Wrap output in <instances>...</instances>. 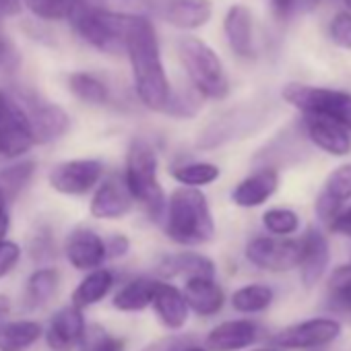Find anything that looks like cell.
<instances>
[{
	"instance_id": "37",
	"label": "cell",
	"mask_w": 351,
	"mask_h": 351,
	"mask_svg": "<svg viewBox=\"0 0 351 351\" xmlns=\"http://www.w3.org/2000/svg\"><path fill=\"white\" fill-rule=\"evenodd\" d=\"M27 11L44 21H60L69 19L75 0H23Z\"/></svg>"
},
{
	"instance_id": "48",
	"label": "cell",
	"mask_w": 351,
	"mask_h": 351,
	"mask_svg": "<svg viewBox=\"0 0 351 351\" xmlns=\"http://www.w3.org/2000/svg\"><path fill=\"white\" fill-rule=\"evenodd\" d=\"M271 3H273L275 11H277L279 15H287V13L291 11V7H293L295 0H271Z\"/></svg>"
},
{
	"instance_id": "32",
	"label": "cell",
	"mask_w": 351,
	"mask_h": 351,
	"mask_svg": "<svg viewBox=\"0 0 351 351\" xmlns=\"http://www.w3.org/2000/svg\"><path fill=\"white\" fill-rule=\"evenodd\" d=\"M69 89L77 99L89 106H106L110 101L108 85L91 73H73L69 77Z\"/></svg>"
},
{
	"instance_id": "31",
	"label": "cell",
	"mask_w": 351,
	"mask_h": 351,
	"mask_svg": "<svg viewBox=\"0 0 351 351\" xmlns=\"http://www.w3.org/2000/svg\"><path fill=\"white\" fill-rule=\"evenodd\" d=\"M275 300V293L269 285L263 283H252L236 289L232 293V308L240 314H258L265 312Z\"/></svg>"
},
{
	"instance_id": "51",
	"label": "cell",
	"mask_w": 351,
	"mask_h": 351,
	"mask_svg": "<svg viewBox=\"0 0 351 351\" xmlns=\"http://www.w3.org/2000/svg\"><path fill=\"white\" fill-rule=\"evenodd\" d=\"M252 351H283V349H279V347L271 345V347H263V349H252Z\"/></svg>"
},
{
	"instance_id": "12",
	"label": "cell",
	"mask_w": 351,
	"mask_h": 351,
	"mask_svg": "<svg viewBox=\"0 0 351 351\" xmlns=\"http://www.w3.org/2000/svg\"><path fill=\"white\" fill-rule=\"evenodd\" d=\"M132 205H134V197L126 184L124 173H112L108 178H104L95 189L89 203V213L95 219L114 221L130 213Z\"/></svg>"
},
{
	"instance_id": "18",
	"label": "cell",
	"mask_w": 351,
	"mask_h": 351,
	"mask_svg": "<svg viewBox=\"0 0 351 351\" xmlns=\"http://www.w3.org/2000/svg\"><path fill=\"white\" fill-rule=\"evenodd\" d=\"M87 328L83 310L77 306H64L48 322L46 328V343L52 351H69L73 347H79L83 332Z\"/></svg>"
},
{
	"instance_id": "38",
	"label": "cell",
	"mask_w": 351,
	"mask_h": 351,
	"mask_svg": "<svg viewBox=\"0 0 351 351\" xmlns=\"http://www.w3.org/2000/svg\"><path fill=\"white\" fill-rule=\"evenodd\" d=\"M29 256L38 265H46L56 258V240L48 226H40L34 230L29 240Z\"/></svg>"
},
{
	"instance_id": "8",
	"label": "cell",
	"mask_w": 351,
	"mask_h": 351,
	"mask_svg": "<svg viewBox=\"0 0 351 351\" xmlns=\"http://www.w3.org/2000/svg\"><path fill=\"white\" fill-rule=\"evenodd\" d=\"M104 178V163L99 159H69L56 163L48 173L52 191L64 197H81L99 186Z\"/></svg>"
},
{
	"instance_id": "52",
	"label": "cell",
	"mask_w": 351,
	"mask_h": 351,
	"mask_svg": "<svg viewBox=\"0 0 351 351\" xmlns=\"http://www.w3.org/2000/svg\"><path fill=\"white\" fill-rule=\"evenodd\" d=\"M345 5H347V9L351 11V0H345Z\"/></svg>"
},
{
	"instance_id": "30",
	"label": "cell",
	"mask_w": 351,
	"mask_h": 351,
	"mask_svg": "<svg viewBox=\"0 0 351 351\" xmlns=\"http://www.w3.org/2000/svg\"><path fill=\"white\" fill-rule=\"evenodd\" d=\"M221 176L219 165L211 161H186L171 167V178L186 189H203Z\"/></svg>"
},
{
	"instance_id": "44",
	"label": "cell",
	"mask_w": 351,
	"mask_h": 351,
	"mask_svg": "<svg viewBox=\"0 0 351 351\" xmlns=\"http://www.w3.org/2000/svg\"><path fill=\"white\" fill-rule=\"evenodd\" d=\"M9 230H11V201L7 199L5 191L0 189V242L7 240Z\"/></svg>"
},
{
	"instance_id": "28",
	"label": "cell",
	"mask_w": 351,
	"mask_h": 351,
	"mask_svg": "<svg viewBox=\"0 0 351 351\" xmlns=\"http://www.w3.org/2000/svg\"><path fill=\"white\" fill-rule=\"evenodd\" d=\"M159 279L151 277H136L124 283L116 293H114V308L120 312H141L153 304V295L157 289Z\"/></svg>"
},
{
	"instance_id": "36",
	"label": "cell",
	"mask_w": 351,
	"mask_h": 351,
	"mask_svg": "<svg viewBox=\"0 0 351 351\" xmlns=\"http://www.w3.org/2000/svg\"><path fill=\"white\" fill-rule=\"evenodd\" d=\"M263 226L271 236L277 238H287L300 230V217L295 211L285 209V207H275L265 211L263 215Z\"/></svg>"
},
{
	"instance_id": "34",
	"label": "cell",
	"mask_w": 351,
	"mask_h": 351,
	"mask_svg": "<svg viewBox=\"0 0 351 351\" xmlns=\"http://www.w3.org/2000/svg\"><path fill=\"white\" fill-rule=\"evenodd\" d=\"M122 349H124V341L97 322L87 324L83 339L79 343V351H122Z\"/></svg>"
},
{
	"instance_id": "25",
	"label": "cell",
	"mask_w": 351,
	"mask_h": 351,
	"mask_svg": "<svg viewBox=\"0 0 351 351\" xmlns=\"http://www.w3.org/2000/svg\"><path fill=\"white\" fill-rule=\"evenodd\" d=\"M211 0H167L165 19L178 29H199L209 23Z\"/></svg>"
},
{
	"instance_id": "21",
	"label": "cell",
	"mask_w": 351,
	"mask_h": 351,
	"mask_svg": "<svg viewBox=\"0 0 351 351\" xmlns=\"http://www.w3.org/2000/svg\"><path fill=\"white\" fill-rule=\"evenodd\" d=\"M153 310L159 318V322L169 330H180L189 322V302L184 298V291L167 281H159L155 295H153Z\"/></svg>"
},
{
	"instance_id": "9",
	"label": "cell",
	"mask_w": 351,
	"mask_h": 351,
	"mask_svg": "<svg viewBox=\"0 0 351 351\" xmlns=\"http://www.w3.org/2000/svg\"><path fill=\"white\" fill-rule=\"evenodd\" d=\"M15 97L19 99V104L23 106V110L32 122L38 145L54 143L71 130V116L60 106L46 101V99L38 97L36 93H27V91H21Z\"/></svg>"
},
{
	"instance_id": "22",
	"label": "cell",
	"mask_w": 351,
	"mask_h": 351,
	"mask_svg": "<svg viewBox=\"0 0 351 351\" xmlns=\"http://www.w3.org/2000/svg\"><path fill=\"white\" fill-rule=\"evenodd\" d=\"M157 273L163 279H173V277H215V263L195 250H182L176 254H167L159 261Z\"/></svg>"
},
{
	"instance_id": "46",
	"label": "cell",
	"mask_w": 351,
	"mask_h": 351,
	"mask_svg": "<svg viewBox=\"0 0 351 351\" xmlns=\"http://www.w3.org/2000/svg\"><path fill=\"white\" fill-rule=\"evenodd\" d=\"M330 232H335V234H339V236H347V238H351V207H349V209H345V211H343V213L332 221Z\"/></svg>"
},
{
	"instance_id": "29",
	"label": "cell",
	"mask_w": 351,
	"mask_h": 351,
	"mask_svg": "<svg viewBox=\"0 0 351 351\" xmlns=\"http://www.w3.org/2000/svg\"><path fill=\"white\" fill-rule=\"evenodd\" d=\"M114 287V273L110 269H95V271H89L81 283L75 287L71 300H73V306L85 310V308H91L95 304H99Z\"/></svg>"
},
{
	"instance_id": "3",
	"label": "cell",
	"mask_w": 351,
	"mask_h": 351,
	"mask_svg": "<svg viewBox=\"0 0 351 351\" xmlns=\"http://www.w3.org/2000/svg\"><path fill=\"white\" fill-rule=\"evenodd\" d=\"M126 184L138 205L145 207L149 219L165 221L167 199L159 182V159L155 147L147 138H132L126 151L124 165Z\"/></svg>"
},
{
	"instance_id": "49",
	"label": "cell",
	"mask_w": 351,
	"mask_h": 351,
	"mask_svg": "<svg viewBox=\"0 0 351 351\" xmlns=\"http://www.w3.org/2000/svg\"><path fill=\"white\" fill-rule=\"evenodd\" d=\"M9 310H11V300L5 293H0V324H3V320L9 314Z\"/></svg>"
},
{
	"instance_id": "40",
	"label": "cell",
	"mask_w": 351,
	"mask_h": 351,
	"mask_svg": "<svg viewBox=\"0 0 351 351\" xmlns=\"http://www.w3.org/2000/svg\"><path fill=\"white\" fill-rule=\"evenodd\" d=\"M328 34H330L332 44H337L339 48L351 50V13L335 15V19L330 21Z\"/></svg>"
},
{
	"instance_id": "16",
	"label": "cell",
	"mask_w": 351,
	"mask_h": 351,
	"mask_svg": "<svg viewBox=\"0 0 351 351\" xmlns=\"http://www.w3.org/2000/svg\"><path fill=\"white\" fill-rule=\"evenodd\" d=\"M300 244H302L300 277H302V283L310 289L316 283H320V279L326 275V269L330 263V248H328L326 236L314 226L306 228Z\"/></svg>"
},
{
	"instance_id": "14",
	"label": "cell",
	"mask_w": 351,
	"mask_h": 351,
	"mask_svg": "<svg viewBox=\"0 0 351 351\" xmlns=\"http://www.w3.org/2000/svg\"><path fill=\"white\" fill-rule=\"evenodd\" d=\"M261 112L256 108H232L217 120H213L199 136L201 149H215L236 136H244L254 128V124L261 122Z\"/></svg>"
},
{
	"instance_id": "33",
	"label": "cell",
	"mask_w": 351,
	"mask_h": 351,
	"mask_svg": "<svg viewBox=\"0 0 351 351\" xmlns=\"http://www.w3.org/2000/svg\"><path fill=\"white\" fill-rule=\"evenodd\" d=\"M34 176H36V161H17L9 167L0 169V189L5 191L7 199L13 203L32 184Z\"/></svg>"
},
{
	"instance_id": "24",
	"label": "cell",
	"mask_w": 351,
	"mask_h": 351,
	"mask_svg": "<svg viewBox=\"0 0 351 351\" xmlns=\"http://www.w3.org/2000/svg\"><path fill=\"white\" fill-rule=\"evenodd\" d=\"M223 32L234 54L240 58L254 56V36H252V15L244 5H234L226 13Z\"/></svg>"
},
{
	"instance_id": "26",
	"label": "cell",
	"mask_w": 351,
	"mask_h": 351,
	"mask_svg": "<svg viewBox=\"0 0 351 351\" xmlns=\"http://www.w3.org/2000/svg\"><path fill=\"white\" fill-rule=\"evenodd\" d=\"M44 328L40 322L21 318L0 324V351H27L32 349L42 337Z\"/></svg>"
},
{
	"instance_id": "19",
	"label": "cell",
	"mask_w": 351,
	"mask_h": 351,
	"mask_svg": "<svg viewBox=\"0 0 351 351\" xmlns=\"http://www.w3.org/2000/svg\"><path fill=\"white\" fill-rule=\"evenodd\" d=\"M263 335V328L248 318L226 320L217 324L205 339L209 351H240L256 343Z\"/></svg>"
},
{
	"instance_id": "39",
	"label": "cell",
	"mask_w": 351,
	"mask_h": 351,
	"mask_svg": "<svg viewBox=\"0 0 351 351\" xmlns=\"http://www.w3.org/2000/svg\"><path fill=\"white\" fill-rule=\"evenodd\" d=\"M201 97L203 95L195 87H193V91H178V93L171 91L169 104L163 114H169L173 118H193L199 112Z\"/></svg>"
},
{
	"instance_id": "10",
	"label": "cell",
	"mask_w": 351,
	"mask_h": 351,
	"mask_svg": "<svg viewBox=\"0 0 351 351\" xmlns=\"http://www.w3.org/2000/svg\"><path fill=\"white\" fill-rule=\"evenodd\" d=\"M302 256V244L300 240L291 238H277V236H258L248 242L246 246V258L271 273H283L300 267Z\"/></svg>"
},
{
	"instance_id": "50",
	"label": "cell",
	"mask_w": 351,
	"mask_h": 351,
	"mask_svg": "<svg viewBox=\"0 0 351 351\" xmlns=\"http://www.w3.org/2000/svg\"><path fill=\"white\" fill-rule=\"evenodd\" d=\"M182 351H209V349H207V347H203V345H195V343H193V345L184 347Z\"/></svg>"
},
{
	"instance_id": "42",
	"label": "cell",
	"mask_w": 351,
	"mask_h": 351,
	"mask_svg": "<svg viewBox=\"0 0 351 351\" xmlns=\"http://www.w3.org/2000/svg\"><path fill=\"white\" fill-rule=\"evenodd\" d=\"M189 345H193L191 337H184V335H165V337L145 345L141 351H182Z\"/></svg>"
},
{
	"instance_id": "35",
	"label": "cell",
	"mask_w": 351,
	"mask_h": 351,
	"mask_svg": "<svg viewBox=\"0 0 351 351\" xmlns=\"http://www.w3.org/2000/svg\"><path fill=\"white\" fill-rule=\"evenodd\" d=\"M328 302L337 310H351V263L337 267L328 277Z\"/></svg>"
},
{
	"instance_id": "43",
	"label": "cell",
	"mask_w": 351,
	"mask_h": 351,
	"mask_svg": "<svg viewBox=\"0 0 351 351\" xmlns=\"http://www.w3.org/2000/svg\"><path fill=\"white\" fill-rule=\"evenodd\" d=\"M128 250H130V240L124 234H112L110 238H106L108 258H122L128 254Z\"/></svg>"
},
{
	"instance_id": "5",
	"label": "cell",
	"mask_w": 351,
	"mask_h": 351,
	"mask_svg": "<svg viewBox=\"0 0 351 351\" xmlns=\"http://www.w3.org/2000/svg\"><path fill=\"white\" fill-rule=\"evenodd\" d=\"M178 54L193 87L207 99H226L230 93L228 73L211 46L199 38L178 42Z\"/></svg>"
},
{
	"instance_id": "1",
	"label": "cell",
	"mask_w": 351,
	"mask_h": 351,
	"mask_svg": "<svg viewBox=\"0 0 351 351\" xmlns=\"http://www.w3.org/2000/svg\"><path fill=\"white\" fill-rule=\"evenodd\" d=\"M126 54L132 69L134 91L141 104L147 110L165 112L171 97V87L161 62L157 32L143 15H130L128 19Z\"/></svg>"
},
{
	"instance_id": "45",
	"label": "cell",
	"mask_w": 351,
	"mask_h": 351,
	"mask_svg": "<svg viewBox=\"0 0 351 351\" xmlns=\"http://www.w3.org/2000/svg\"><path fill=\"white\" fill-rule=\"evenodd\" d=\"M15 64V48L11 40L5 36L3 27H0V71H7Z\"/></svg>"
},
{
	"instance_id": "41",
	"label": "cell",
	"mask_w": 351,
	"mask_h": 351,
	"mask_svg": "<svg viewBox=\"0 0 351 351\" xmlns=\"http://www.w3.org/2000/svg\"><path fill=\"white\" fill-rule=\"evenodd\" d=\"M21 261V246L13 240L0 242V279H5Z\"/></svg>"
},
{
	"instance_id": "17",
	"label": "cell",
	"mask_w": 351,
	"mask_h": 351,
	"mask_svg": "<svg viewBox=\"0 0 351 351\" xmlns=\"http://www.w3.org/2000/svg\"><path fill=\"white\" fill-rule=\"evenodd\" d=\"M302 130L306 138L320 151L332 155V157H345L351 151V134L345 126L322 118V116H310L304 114L302 118Z\"/></svg>"
},
{
	"instance_id": "11",
	"label": "cell",
	"mask_w": 351,
	"mask_h": 351,
	"mask_svg": "<svg viewBox=\"0 0 351 351\" xmlns=\"http://www.w3.org/2000/svg\"><path fill=\"white\" fill-rule=\"evenodd\" d=\"M341 335V322L335 318H310L279 330L271 343L283 351L291 349H318L332 343Z\"/></svg>"
},
{
	"instance_id": "2",
	"label": "cell",
	"mask_w": 351,
	"mask_h": 351,
	"mask_svg": "<svg viewBox=\"0 0 351 351\" xmlns=\"http://www.w3.org/2000/svg\"><path fill=\"white\" fill-rule=\"evenodd\" d=\"M165 234L180 246H201L215 238V221L201 189H176L167 199Z\"/></svg>"
},
{
	"instance_id": "27",
	"label": "cell",
	"mask_w": 351,
	"mask_h": 351,
	"mask_svg": "<svg viewBox=\"0 0 351 351\" xmlns=\"http://www.w3.org/2000/svg\"><path fill=\"white\" fill-rule=\"evenodd\" d=\"M60 287V273L54 267H40L36 269L25 283L23 306L27 310H38L46 306Z\"/></svg>"
},
{
	"instance_id": "4",
	"label": "cell",
	"mask_w": 351,
	"mask_h": 351,
	"mask_svg": "<svg viewBox=\"0 0 351 351\" xmlns=\"http://www.w3.org/2000/svg\"><path fill=\"white\" fill-rule=\"evenodd\" d=\"M130 15L114 13L104 7V0H75L71 11V25L75 34L106 54L126 52V29Z\"/></svg>"
},
{
	"instance_id": "23",
	"label": "cell",
	"mask_w": 351,
	"mask_h": 351,
	"mask_svg": "<svg viewBox=\"0 0 351 351\" xmlns=\"http://www.w3.org/2000/svg\"><path fill=\"white\" fill-rule=\"evenodd\" d=\"M184 298L189 302L191 312L197 316L209 318L221 312L226 304V293L215 277H195L184 283Z\"/></svg>"
},
{
	"instance_id": "15",
	"label": "cell",
	"mask_w": 351,
	"mask_h": 351,
	"mask_svg": "<svg viewBox=\"0 0 351 351\" xmlns=\"http://www.w3.org/2000/svg\"><path fill=\"white\" fill-rule=\"evenodd\" d=\"M64 254L73 269L95 271L108 261L106 240L91 228H77L69 234L64 242Z\"/></svg>"
},
{
	"instance_id": "6",
	"label": "cell",
	"mask_w": 351,
	"mask_h": 351,
	"mask_svg": "<svg viewBox=\"0 0 351 351\" xmlns=\"http://www.w3.org/2000/svg\"><path fill=\"white\" fill-rule=\"evenodd\" d=\"M281 97L302 114L328 118L351 132V93L304 83H289L283 87Z\"/></svg>"
},
{
	"instance_id": "47",
	"label": "cell",
	"mask_w": 351,
	"mask_h": 351,
	"mask_svg": "<svg viewBox=\"0 0 351 351\" xmlns=\"http://www.w3.org/2000/svg\"><path fill=\"white\" fill-rule=\"evenodd\" d=\"M21 0H0V17H9L19 11Z\"/></svg>"
},
{
	"instance_id": "7",
	"label": "cell",
	"mask_w": 351,
	"mask_h": 351,
	"mask_svg": "<svg viewBox=\"0 0 351 351\" xmlns=\"http://www.w3.org/2000/svg\"><path fill=\"white\" fill-rule=\"evenodd\" d=\"M36 143L32 122L19 99L0 89V157L17 159Z\"/></svg>"
},
{
	"instance_id": "13",
	"label": "cell",
	"mask_w": 351,
	"mask_h": 351,
	"mask_svg": "<svg viewBox=\"0 0 351 351\" xmlns=\"http://www.w3.org/2000/svg\"><path fill=\"white\" fill-rule=\"evenodd\" d=\"M347 201H351V161L335 167L326 176L322 191L314 201V213L330 228L332 221L345 211Z\"/></svg>"
},
{
	"instance_id": "20",
	"label": "cell",
	"mask_w": 351,
	"mask_h": 351,
	"mask_svg": "<svg viewBox=\"0 0 351 351\" xmlns=\"http://www.w3.org/2000/svg\"><path fill=\"white\" fill-rule=\"evenodd\" d=\"M279 186V169L258 167L232 191V203L242 209H254L265 205Z\"/></svg>"
}]
</instances>
